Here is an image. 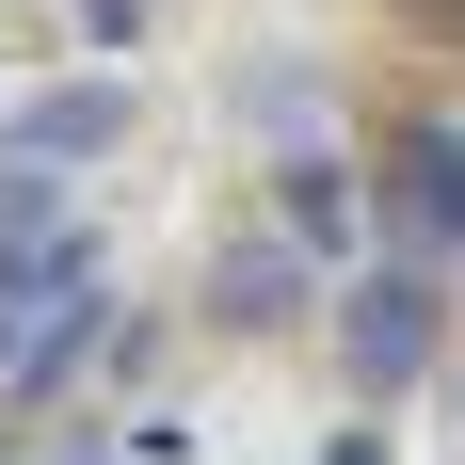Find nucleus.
<instances>
[{"label": "nucleus", "instance_id": "1", "mask_svg": "<svg viewBox=\"0 0 465 465\" xmlns=\"http://www.w3.org/2000/svg\"><path fill=\"white\" fill-rule=\"evenodd\" d=\"M337 353H353V385H370V401H401V385L433 370V289H418V257H385V273L337 289Z\"/></svg>", "mask_w": 465, "mask_h": 465}, {"label": "nucleus", "instance_id": "2", "mask_svg": "<svg viewBox=\"0 0 465 465\" xmlns=\"http://www.w3.org/2000/svg\"><path fill=\"white\" fill-rule=\"evenodd\" d=\"M385 225H401V257H450V241H465V129H450V113L401 129V161H385Z\"/></svg>", "mask_w": 465, "mask_h": 465}, {"label": "nucleus", "instance_id": "3", "mask_svg": "<svg viewBox=\"0 0 465 465\" xmlns=\"http://www.w3.org/2000/svg\"><path fill=\"white\" fill-rule=\"evenodd\" d=\"M96 144H129V96H113V81H81V96H48V113H16V177L96 161Z\"/></svg>", "mask_w": 465, "mask_h": 465}, {"label": "nucleus", "instance_id": "4", "mask_svg": "<svg viewBox=\"0 0 465 465\" xmlns=\"http://www.w3.org/2000/svg\"><path fill=\"white\" fill-rule=\"evenodd\" d=\"M289 241H353V177L337 161H289Z\"/></svg>", "mask_w": 465, "mask_h": 465}, {"label": "nucleus", "instance_id": "5", "mask_svg": "<svg viewBox=\"0 0 465 465\" xmlns=\"http://www.w3.org/2000/svg\"><path fill=\"white\" fill-rule=\"evenodd\" d=\"M289 305V257H225V322H273Z\"/></svg>", "mask_w": 465, "mask_h": 465}, {"label": "nucleus", "instance_id": "6", "mask_svg": "<svg viewBox=\"0 0 465 465\" xmlns=\"http://www.w3.org/2000/svg\"><path fill=\"white\" fill-rule=\"evenodd\" d=\"M322 465H385V450H370V433H337V450H322Z\"/></svg>", "mask_w": 465, "mask_h": 465}]
</instances>
